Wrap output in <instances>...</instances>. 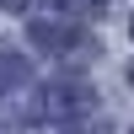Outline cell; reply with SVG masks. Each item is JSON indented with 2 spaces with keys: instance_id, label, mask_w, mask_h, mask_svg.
<instances>
[{
  "instance_id": "obj_4",
  "label": "cell",
  "mask_w": 134,
  "mask_h": 134,
  "mask_svg": "<svg viewBox=\"0 0 134 134\" xmlns=\"http://www.w3.org/2000/svg\"><path fill=\"white\" fill-rule=\"evenodd\" d=\"M21 5H27V0H0V11H21Z\"/></svg>"
},
{
  "instance_id": "obj_1",
  "label": "cell",
  "mask_w": 134,
  "mask_h": 134,
  "mask_svg": "<svg viewBox=\"0 0 134 134\" xmlns=\"http://www.w3.org/2000/svg\"><path fill=\"white\" fill-rule=\"evenodd\" d=\"M38 107H43L48 118H64V124H75V118H86V113L97 107V91H91V86H81V81H54L48 91L38 97Z\"/></svg>"
},
{
  "instance_id": "obj_5",
  "label": "cell",
  "mask_w": 134,
  "mask_h": 134,
  "mask_svg": "<svg viewBox=\"0 0 134 134\" xmlns=\"http://www.w3.org/2000/svg\"><path fill=\"white\" fill-rule=\"evenodd\" d=\"M129 38H134V16H129Z\"/></svg>"
},
{
  "instance_id": "obj_2",
  "label": "cell",
  "mask_w": 134,
  "mask_h": 134,
  "mask_svg": "<svg viewBox=\"0 0 134 134\" xmlns=\"http://www.w3.org/2000/svg\"><path fill=\"white\" fill-rule=\"evenodd\" d=\"M32 43H38L43 54H75L86 43V32L75 27V21H64V16H43V21H32Z\"/></svg>"
},
{
  "instance_id": "obj_3",
  "label": "cell",
  "mask_w": 134,
  "mask_h": 134,
  "mask_svg": "<svg viewBox=\"0 0 134 134\" xmlns=\"http://www.w3.org/2000/svg\"><path fill=\"white\" fill-rule=\"evenodd\" d=\"M11 86H21V59L16 54H0V97H5Z\"/></svg>"
}]
</instances>
